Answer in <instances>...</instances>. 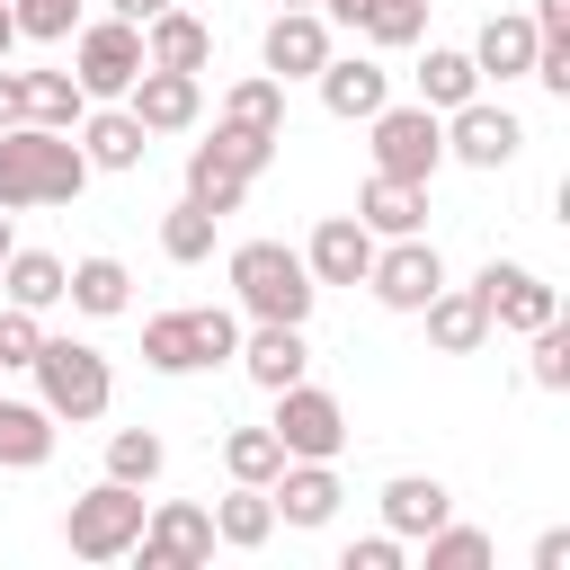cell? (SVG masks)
Wrapping results in <instances>:
<instances>
[{
    "mask_svg": "<svg viewBox=\"0 0 570 570\" xmlns=\"http://www.w3.org/2000/svg\"><path fill=\"white\" fill-rule=\"evenodd\" d=\"M276 534V499L258 481H232V499H214V543L223 552H258Z\"/></svg>",
    "mask_w": 570,
    "mask_h": 570,
    "instance_id": "484cf974",
    "label": "cell"
},
{
    "mask_svg": "<svg viewBox=\"0 0 570 570\" xmlns=\"http://www.w3.org/2000/svg\"><path fill=\"white\" fill-rule=\"evenodd\" d=\"M214 223H223V214H205V205L178 196V205L160 214V249H169L178 267H196V258H214Z\"/></svg>",
    "mask_w": 570,
    "mask_h": 570,
    "instance_id": "e575fe53",
    "label": "cell"
},
{
    "mask_svg": "<svg viewBox=\"0 0 570 570\" xmlns=\"http://www.w3.org/2000/svg\"><path fill=\"white\" fill-rule=\"evenodd\" d=\"M240 196H249V178L223 169V160L196 142V151H187V205H205V214H240Z\"/></svg>",
    "mask_w": 570,
    "mask_h": 570,
    "instance_id": "d6a6232c",
    "label": "cell"
},
{
    "mask_svg": "<svg viewBox=\"0 0 570 570\" xmlns=\"http://www.w3.org/2000/svg\"><path fill=\"white\" fill-rule=\"evenodd\" d=\"M312 80H321V107H330L338 125H365V116L392 98V71H383L374 53H330Z\"/></svg>",
    "mask_w": 570,
    "mask_h": 570,
    "instance_id": "9a60e30c",
    "label": "cell"
},
{
    "mask_svg": "<svg viewBox=\"0 0 570 570\" xmlns=\"http://www.w3.org/2000/svg\"><path fill=\"white\" fill-rule=\"evenodd\" d=\"M9 249H18V232H9V214H0V258H9Z\"/></svg>",
    "mask_w": 570,
    "mask_h": 570,
    "instance_id": "c3c4849f",
    "label": "cell"
},
{
    "mask_svg": "<svg viewBox=\"0 0 570 570\" xmlns=\"http://www.w3.org/2000/svg\"><path fill=\"white\" fill-rule=\"evenodd\" d=\"M223 169H240V178H258L267 160H276V134H240V125H214V142H205Z\"/></svg>",
    "mask_w": 570,
    "mask_h": 570,
    "instance_id": "ab89813d",
    "label": "cell"
},
{
    "mask_svg": "<svg viewBox=\"0 0 570 570\" xmlns=\"http://www.w3.org/2000/svg\"><path fill=\"white\" fill-rule=\"evenodd\" d=\"M525 338H534V356H525L534 392H570V330H561V321H543V330H525Z\"/></svg>",
    "mask_w": 570,
    "mask_h": 570,
    "instance_id": "f35d334b",
    "label": "cell"
},
{
    "mask_svg": "<svg viewBox=\"0 0 570 570\" xmlns=\"http://www.w3.org/2000/svg\"><path fill=\"white\" fill-rule=\"evenodd\" d=\"M365 134H374V169L383 178H410V187H428L436 178V160H445V116L436 107H374L365 116Z\"/></svg>",
    "mask_w": 570,
    "mask_h": 570,
    "instance_id": "8992f818",
    "label": "cell"
},
{
    "mask_svg": "<svg viewBox=\"0 0 570 570\" xmlns=\"http://www.w3.org/2000/svg\"><path fill=\"white\" fill-rule=\"evenodd\" d=\"M125 107L142 116V134H187V125L205 116V71H160V62H142L134 89H125Z\"/></svg>",
    "mask_w": 570,
    "mask_h": 570,
    "instance_id": "4fadbf2b",
    "label": "cell"
},
{
    "mask_svg": "<svg viewBox=\"0 0 570 570\" xmlns=\"http://www.w3.org/2000/svg\"><path fill=\"white\" fill-rule=\"evenodd\" d=\"M160 463H169V445H160L151 428H116V436H107V472H116V481L151 490V481H160Z\"/></svg>",
    "mask_w": 570,
    "mask_h": 570,
    "instance_id": "d590c367",
    "label": "cell"
},
{
    "mask_svg": "<svg viewBox=\"0 0 570 570\" xmlns=\"http://www.w3.org/2000/svg\"><path fill=\"white\" fill-rule=\"evenodd\" d=\"M419 321H428V338H436L445 356H472V347L490 338V312H481L472 285H436V294L419 303Z\"/></svg>",
    "mask_w": 570,
    "mask_h": 570,
    "instance_id": "d4e9b609",
    "label": "cell"
},
{
    "mask_svg": "<svg viewBox=\"0 0 570 570\" xmlns=\"http://www.w3.org/2000/svg\"><path fill=\"white\" fill-rule=\"evenodd\" d=\"M223 125H240V134H276V142H285V80H267V71L232 80V89H223Z\"/></svg>",
    "mask_w": 570,
    "mask_h": 570,
    "instance_id": "f1b7e54d",
    "label": "cell"
},
{
    "mask_svg": "<svg viewBox=\"0 0 570 570\" xmlns=\"http://www.w3.org/2000/svg\"><path fill=\"white\" fill-rule=\"evenodd\" d=\"M9 18H18V45H62L80 27V0H9Z\"/></svg>",
    "mask_w": 570,
    "mask_h": 570,
    "instance_id": "74e56055",
    "label": "cell"
},
{
    "mask_svg": "<svg viewBox=\"0 0 570 570\" xmlns=\"http://www.w3.org/2000/svg\"><path fill=\"white\" fill-rule=\"evenodd\" d=\"M267 499H276V525H330L347 490H338L330 463H294V454H285V472L267 481Z\"/></svg>",
    "mask_w": 570,
    "mask_h": 570,
    "instance_id": "d6986e66",
    "label": "cell"
},
{
    "mask_svg": "<svg viewBox=\"0 0 570 570\" xmlns=\"http://www.w3.org/2000/svg\"><path fill=\"white\" fill-rule=\"evenodd\" d=\"M517 142H525V125H517L508 107H490V98L445 107V160H463V169H508Z\"/></svg>",
    "mask_w": 570,
    "mask_h": 570,
    "instance_id": "7c38bea8",
    "label": "cell"
},
{
    "mask_svg": "<svg viewBox=\"0 0 570 570\" xmlns=\"http://www.w3.org/2000/svg\"><path fill=\"white\" fill-rule=\"evenodd\" d=\"M0 294L27 303V312H53V303H62V258H53V249H9V258H0Z\"/></svg>",
    "mask_w": 570,
    "mask_h": 570,
    "instance_id": "f546056e",
    "label": "cell"
},
{
    "mask_svg": "<svg viewBox=\"0 0 570 570\" xmlns=\"http://www.w3.org/2000/svg\"><path fill=\"white\" fill-rule=\"evenodd\" d=\"M62 303H71V312H89V321H116V312L134 303L125 258H107V249H98V258H71V267H62Z\"/></svg>",
    "mask_w": 570,
    "mask_h": 570,
    "instance_id": "cb8c5ba5",
    "label": "cell"
},
{
    "mask_svg": "<svg viewBox=\"0 0 570 570\" xmlns=\"http://www.w3.org/2000/svg\"><path fill=\"white\" fill-rule=\"evenodd\" d=\"M53 410L45 401H0V472H36L53 454Z\"/></svg>",
    "mask_w": 570,
    "mask_h": 570,
    "instance_id": "4316f807",
    "label": "cell"
},
{
    "mask_svg": "<svg viewBox=\"0 0 570 570\" xmlns=\"http://www.w3.org/2000/svg\"><path fill=\"white\" fill-rule=\"evenodd\" d=\"M356 36H365L374 53H401V45H419V36H428V0H365Z\"/></svg>",
    "mask_w": 570,
    "mask_h": 570,
    "instance_id": "1f68e13d",
    "label": "cell"
},
{
    "mask_svg": "<svg viewBox=\"0 0 570 570\" xmlns=\"http://www.w3.org/2000/svg\"><path fill=\"white\" fill-rule=\"evenodd\" d=\"M561 561H570V534H561V525H552V534H534V570H561Z\"/></svg>",
    "mask_w": 570,
    "mask_h": 570,
    "instance_id": "ee69618b",
    "label": "cell"
},
{
    "mask_svg": "<svg viewBox=\"0 0 570 570\" xmlns=\"http://www.w3.org/2000/svg\"><path fill=\"white\" fill-rule=\"evenodd\" d=\"M27 116L53 125V134H71V125L89 116V89H80L71 71H27Z\"/></svg>",
    "mask_w": 570,
    "mask_h": 570,
    "instance_id": "4dcf8cb0",
    "label": "cell"
},
{
    "mask_svg": "<svg viewBox=\"0 0 570 570\" xmlns=\"http://www.w3.org/2000/svg\"><path fill=\"white\" fill-rule=\"evenodd\" d=\"M258 62H267V80H312L330 62V18L321 9H276L267 36H258Z\"/></svg>",
    "mask_w": 570,
    "mask_h": 570,
    "instance_id": "5bb4252c",
    "label": "cell"
},
{
    "mask_svg": "<svg viewBox=\"0 0 570 570\" xmlns=\"http://www.w3.org/2000/svg\"><path fill=\"white\" fill-rule=\"evenodd\" d=\"M89 187V151L53 125H9L0 134V214H27V205H71Z\"/></svg>",
    "mask_w": 570,
    "mask_h": 570,
    "instance_id": "6da1fadb",
    "label": "cell"
},
{
    "mask_svg": "<svg viewBox=\"0 0 570 570\" xmlns=\"http://www.w3.org/2000/svg\"><path fill=\"white\" fill-rule=\"evenodd\" d=\"M223 472L267 490V481L285 472V445H276V428H232V436H223Z\"/></svg>",
    "mask_w": 570,
    "mask_h": 570,
    "instance_id": "836d02e7",
    "label": "cell"
},
{
    "mask_svg": "<svg viewBox=\"0 0 570 570\" xmlns=\"http://www.w3.org/2000/svg\"><path fill=\"white\" fill-rule=\"evenodd\" d=\"M472 294H481V312H490V330H543V321H561V294L534 276V267H517V258H490L481 276H472Z\"/></svg>",
    "mask_w": 570,
    "mask_h": 570,
    "instance_id": "8fae6325",
    "label": "cell"
},
{
    "mask_svg": "<svg viewBox=\"0 0 570 570\" xmlns=\"http://www.w3.org/2000/svg\"><path fill=\"white\" fill-rule=\"evenodd\" d=\"M9 45H18V18H9V0H0V62H9Z\"/></svg>",
    "mask_w": 570,
    "mask_h": 570,
    "instance_id": "7dc6e473",
    "label": "cell"
},
{
    "mask_svg": "<svg viewBox=\"0 0 570 570\" xmlns=\"http://www.w3.org/2000/svg\"><path fill=\"white\" fill-rule=\"evenodd\" d=\"M445 517H454V490H445L436 472H401V481H383V525H392L401 543L436 534Z\"/></svg>",
    "mask_w": 570,
    "mask_h": 570,
    "instance_id": "ffe728a7",
    "label": "cell"
},
{
    "mask_svg": "<svg viewBox=\"0 0 570 570\" xmlns=\"http://www.w3.org/2000/svg\"><path fill=\"white\" fill-rule=\"evenodd\" d=\"M303 267H312V285H365V267H374V232H365L356 214H330V223L303 240Z\"/></svg>",
    "mask_w": 570,
    "mask_h": 570,
    "instance_id": "e0dca14e",
    "label": "cell"
},
{
    "mask_svg": "<svg viewBox=\"0 0 570 570\" xmlns=\"http://www.w3.org/2000/svg\"><path fill=\"white\" fill-rule=\"evenodd\" d=\"M312 9H321V18H338V27H356V18H365V0H312Z\"/></svg>",
    "mask_w": 570,
    "mask_h": 570,
    "instance_id": "bcb514c9",
    "label": "cell"
},
{
    "mask_svg": "<svg viewBox=\"0 0 570 570\" xmlns=\"http://www.w3.org/2000/svg\"><path fill=\"white\" fill-rule=\"evenodd\" d=\"M71 80L89 89V98H125L134 89V71H142V27L134 18H89V27H71Z\"/></svg>",
    "mask_w": 570,
    "mask_h": 570,
    "instance_id": "52a82bcc",
    "label": "cell"
},
{
    "mask_svg": "<svg viewBox=\"0 0 570 570\" xmlns=\"http://www.w3.org/2000/svg\"><path fill=\"white\" fill-rule=\"evenodd\" d=\"M36 347H45V321L27 303H0V365H36Z\"/></svg>",
    "mask_w": 570,
    "mask_h": 570,
    "instance_id": "60d3db41",
    "label": "cell"
},
{
    "mask_svg": "<svg viewBox=\"0 0 570 570\" xmlns=\"http://www.w3.org/2000/svg\"><path fill=\"white\" fill-rule=\"evenodd\" d=\"M356 223L374 232V240H401V232H428V187H410V178H365V196H356Z\"/></svg>",
    "mask_w": 570,
    "mask_h": 570,
    "instance_id": "603a6c76",
    "label": "cell"
},
{
    "mask_svg": "<svg viewBox=\"0 0 570 570\" xmlns=\"http://www.w3.org/2000/svg\"><path fill=\"white\" fill-rule=\"evenodd\" d=\"M134 534H142V490L134 481H89L80 499H71V517H62V543L80 552V561H125L134 552Z\"/></svg>",
    "mask_w": 570,
    "mask_h": 570,
    "instance_id": "5b68a950",
    "label": "cell"
},
{
    "mask_svg": "<svg viewBox=\"0 0 570 570\" xmlns=\"http://www.w3.org/2000/svg\"><path fill=\"white\" fill-rule=\"evenodd\" d=\"M401 561H410V543H401L392 525H383V534H356V543L338 552V570H401Z\"/></svg>",
    "mask_w": 570,
    "mask_h": 570,
    "instance_id": "b9f144b4",
    "label": "cell"
},
{
    "mask_svg": "<svg viewBox=\"0 0 570 570\" xmlns=\"http://www.w3.org/2000/svg\"><path fill=\"white\" fill-rule=\"evenodd\" d=\"M9 125H27V71L0 62V134H9Z\"/></svg>",
    "mask_w": 570,
    "mask_h": 570,
    "instance_id": "7bdbcfd3",
    "label": "cell"
},
{
    "mask_svg": "<svg viewBox=\"0 0 570 570\" xmlns=\"http://www.w3.org/2000/svg\"><path fill=\"white\" fill-rule=\"evenodd\" d=\"M232 294H240L249 321H312V303H321L303 249H285V240H240L232 249Z\"/></svg>",
    "mask_w": 570,
    "mask_h": 570,
    "instance_id": "7a4b0ae2",
    "label": "cell"
},
{
    "mask_svg": "<svg viewBox=\"0 0 570 570\" xmlns=\"http://www.w3.org/2000/svg\"><path fill=\"white\" fill-rule=\"evenodd\" d=\"M160 9H169V0H107V18H134V27H142V18H160Z\"/></svg>",
    "mask_w": 570,
    "mask_h": 570,
    "instance_id": "f6af8a7d",
    "label": "cell"
},
{
    "mask_svg": "<svg viewBox=\"0 0 570 570\" xmlns=\"http://www.w3.org/2000/svg\"><path fill=\"white\" fill-rule=\"evenodd\" d=\"M445 285V258H436V240L428 232H401L392 249L374 240V267H365V294L383 303V312H419L428 294Z\"/></svg>",
    "mask_w": 570,
    "mask_h": 570,
    "instance_id": "9c48e42d",
    "label": "cell"
},
{
    "mask_svg": "<svg viewBox=\"0 0 570 570\" xmlns=\"http://www.w3.org/2000/svg\"><path fill=\"white\" fill-rule=\"evenodd\" d=\"M267 428H276V445H285L294 463H338V445H347V410H338L321 383H285Z\"/></svg>",
    "mask_w": 570,
    "mask_h": 570,
    "instance_id": "ba28073f",
    "label": "cell"
},
{
    "mask_svg": "<svg viewBox=\"0 0 570 570\" xmlns=\"http://www.w3.org/2000/svg\"><path fill=\"white\" fill-rule=\"evenodd\" d=\"M240 374L258 383V392H285V383H303V365H312V347H303V321H258V330H240Z\"/></svg>",
    "mask_w": 570,
    "mask_h": 570,
    "instance_id": "2e32d148",
    "label": "cell"
},
{
    "mask_svg": "<svg viewBox=\"0 0 570 570\" xmlns=\"http://www.w3.org/2000/svg\"><path fill=\"white\" fill-rule=\"evenodd\" d=\"M419 543H428V570H481V561H490V534H481V525H454V517H445L436 534H419Z\"/></svg>",
    "mask_w": 570,
    "mask_h": 570,
    "instance_id": "8d00e7d4",
    "label": "cell"
},
{
    "mask_svg": "<svg viewBox=\"0 0 570 570\" xmlns=\"http://www.w3.org/2000/svg\"><path fill=\"white\" fill-rule=\"evenodd\" d=\"M463 53H472V71H481V80H525V71H534V18L499 9V18L463 45Z\"/></svg>",
    "mask_w": 570,
    "mask_h": 570,
    "instance_id": "7402d4cb",
    "label": "cell"
},
{
    "mask_svg": "<svg viewBox=\"0 0 570 570\" xmlns=\"http://www.w3.org/2000/svg\"><path fill=\"white\" fill-rule=\"evenodd\" d=\"M134 552H142V570H196V561H214V508H196V499L142 508Z\"/></svg>",
    "mask_w": 570,
    "mask_h": 570,
    "instance_id": "30bf717a",
    "label": "cell"
},
{
    "mask_svg": "<svg viewBox=\"0 0 570 570\" xmlns=\"http://www.w3.org/2000/svg\"><path fill=\"white\" fill-rule=\"evenodd\" d=\"M142 62H160V71H205V62H214V27L169 0L160 18H142Z\"/></svg>",
    "mask_w": 570,
    "mask_h": 570,
    "instance_id": "44dd1931",
    "label": "cell"
},
{
    "mask_svg": "<svg viewBox=\"0 0 570 570\" xmlns=\"http://www.w3.org/2000/svg\"><path fill=\"white\" fill-rule=\"evenodd\" d=\"M232 347H240V312H223V303L151 312V321H142V365H151V374H196V365H223Z\"/></svg>",
    "mask_w": 570,
    "mask_h": 570,
    "instance_id": "277c9868",
    "label": "cell"
},
{
    "mask_svg": "<svg viewBox=\"0 0 570 570\" xmlns=\"http://www.w3.org/2000/svg\"><path fill=\"white\" fill-rule=\"evenodd\" d=\"M27 374H36V401H45L53 419H71V428L107 419V401H116V374H107V356H98L89 338H45Z\"/></svg>",
    "mask_w": 570,
    "mask_h": 570,
    "instance_id": "3957f363",
    "label": "cell"
},
{
    "mask_svg": "<svg viewBox=\"0 0 570 570\" xmlns=\"http://www.w3.org/2000/svg\"><path fill=\"white\" fill-rule=\"evenodd\" d=\"M463 98H481V71H472V53L463 45H428V62H419V107H463Z\"/></svg>",
    "mask_w": 570,
    "mask_h": 570,
    "instance_id": "83f0119b",
    "label": "cell"
},
{
    "mask_svg": "<svg viewBox=\"0 0 570 570\" xmlns=\"http://www.w3.org/2000/svg\"><path fill=\"white\" fill-rule=\"evenodd\" d=\"M71 142L89 151V169H142V151H151V134H142V116L134 107H89L80 125H71Z\"/></svg>",
    "mask_w": 570,
    "mask_h": 570,
    "instance_id": "ac0fdd59",
    "label": "cell"
},
{
    "mask_svg": "<svg viewBox=\"0 0 570 570\" xmlns=\"http://www.w3.org/2000/svg\"><path fill=\"white\" fill-rule=\"evenodd\" d=\"M285 9H312V0H285Z\"/></svg>",
    "mask_w": 570,
    "mask_h": 570,
    "instance_id": "681fc988",
    "label": "cell"
}]
</instances>
